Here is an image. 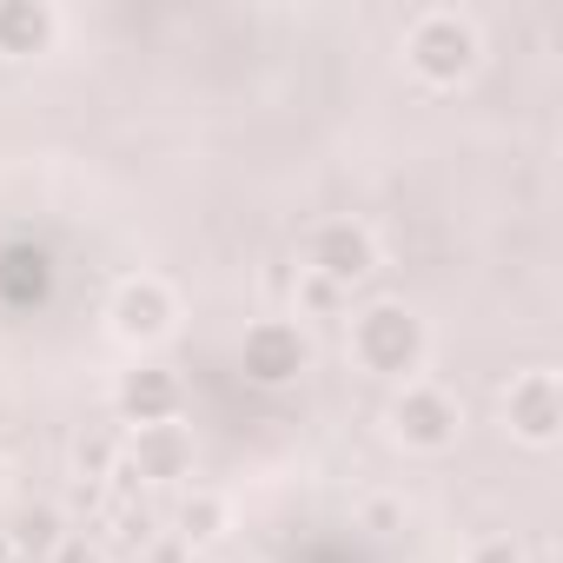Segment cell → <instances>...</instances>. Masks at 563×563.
<instances>
[{
  "mask_svg": "<svg viewBox=\"0 0 563 563\" xmlns=\"http://www.w3.org/2000/svg\"><path fill=\"white\" fill-rule=\"evenodd\" d=\"M345 312H352V292H339V286H325V278L299 272V319H345Z\"/></svg>",
  "mask_w": 563,
  "mask_h": 563,
  "instance_id": "13",
  "label": "cell"
},
{
  "mask_svg": "<svg viewBox=\"0 0 563 563\" xmlns=\"http://www.w3.org/2000/svg\"><path fill=\"white\" fill-rule=\"evenodd\" d=\"M113 411H120V424H126V431L179 424V418H186V378H179L173 365L146 358V365L120 372V385H113Z\"/></svg>",
  "mask_w": 563,
  "mask_h": 563,
  "instance_id": "8",
  "label": "cell"
},
{
  "mask_svg": "<svg viewBox=\"0 0 563 563\" xmlns=\"http://www.w3.org/2000/svg\"><path fill=\"white\" fill-rule=\"evenodd\" d=\"M299 272H312V278H325V286L352 292V286H365V278L378 272V232L365 219H352V212L312 219L306 239H299Z\"/></svg>",
  "mask_w": 563,
  "mask_h": 563,
  "instance_id": "4",
  "label": "cell"
},
{
  "mask_svg": "<svg viewBox=\"0 0 563 563\" xmlns=\"http://www.w3.org/2000/svg\"><path fill=\"white\" fill-rule=\"evenodd\" d=\"M107 325H113L120 345L153 352V345H166L179 332V292L166 286L159 272H133V278H120L113 299H107Z\"/></svg>",
  "mask_w": 563,
  "mask_h": 563,
  "instance_id": "5",
  "label": "cell"
},
{
  "mask_svg": "<svg viewBox=\"0 0 563 563\" xmlns=\"http://www.w3.org/2000/svg\"><path fill=\"white\" fill-rule=\"evenodd\" d=\"M239 372L258 391H286L312 372V339L299 319H252L239 339Z\"/></svg>",
  "mask_w": 563,
  "mask_h": 563,
  "instance_id": "6",
  "label": "cell"
},
{
  "mask_svg": "<svg viewBox=\"0 0 563 563\" xmlns=\"http://www.w3.org/2000/svg\"><path fill=\"white\" fill-rule=\"evenodd\" d=\"M464 563H530V556H523V543H517V537H504V530H497V537H477V543L464 550Z\"/></svg>",
  "mask_w": 563,
  "mask_h": 563,
  "instance_id": "15",
  "label": "cell"
},
{
  "mask_svg": "<svg viewBox=\"0 0 563 563\" xmlns=\"http://www.w3.org/2000/svg\"><path fill=\"white\" fill-rule=\"evenodd\" d=\"M398 54H405V74L418 80V87H464L471 74H477V60H484V34H477V21L471 14H457V8H424V14H411V27L398 34Z\"/></svg>",
  "mask_w": 563,
  "mask_h": 563,
  "instance_id": "2",
  "label": "cell"
},
{
  "mask_svg": "<svg viewBox=\"0 0 563 563\" xmlns=\"http://www.w3.org/2000/svg\"><path fill=\"white\" fill-rule=\"evenodd\" d=\"M225 530H232V504H225L219 490H206V484L179 490V504H173V537H179L186 550H206V543H219Z\"/></svg>",
  "mask_w": 563,
  "mask_h": 563,
  "instance_id": "11",
  "label": "cell"
},
{
  "mask_svg": "<svg viewBox=\"0 0 563 563\" xmlns=\"http://www.w3.org/2000/svg\"><path fill=\"white\" fill-rule=\"evenodd\" d=\"M345 352L358 372L385 378L391 391L424 378V358H431V325L405 306V299H378V306H358L345 312Z\"/></svg>",
  "mask_w": 563,
  "mask_h": 563,
  "instance_id": "1",
  "label": "cell"
},
{
  "mask_svg": "<svg viewBox=\"0 0 563 563\" xmlns=\"http://www.w3.org/2000/svg\"><path fill=\"white\" fill-rule=\"evenodd\" d=\"M0 497H8V464H0Z\"/></svg>",
  "mask_w": 563,
  "mask_h": 563,
  "instance_id": "18",
  "label": "cell"
},
{
  "mask_svg": "<svg viewBox=\"0 0 563 563\" xmlns=\"http://www.w3.org/2000/svg\"><path fill=\"white\" fill-rule=\"evenodd\" d=\"M60 41V8L47 0H0V60H41Z\"/></svg>",
  "mask_w": 563,
  "mask_h": 563,
  "instance_id": "10",
  "label": "cell"
},
{
  "mask_svg": "<svg viewBox=\"0 0 563 563\" xmlns=\"http://www.w3.org/2000/svg\"><path fill=\"white\" fill-rule=\"evenodd\" d=\"M74 464H80V477H113L120 471V438H80Z\"/></svg>",
  "mask_w": 563,
  "mask_h": 563,
  "instance_id": "14",
  "label": "cell"
},
{
  "mask_svg": "<svg viewBox=\"0 0 563 563\" xmlns=\"http://www.w3.org/2000/svg\"><path fill=\"white\" fill-rule=\"evenodd\" d=\"M385 431H391V444L411 451V457H444V451H457V438H464V405H457L444 385L411 378V385L391 391Z\"/></svg>",
  "mask_w": 563,
  "mask_h": 563,
  "instance_id": "3",
  "label": "cell"
},
{
  "mask_svg": "<svg viewBox=\"0 0 563 563\" xmlns=\"http://www.w3.org/2000/svg\"><path fill=\"white\" fill-rule=\"evenodd\" d=\"M497 411H504V431H510L517 444L550 451V444L563 438V378H556L550 365H530V372H517V378L504 385Z\"/></svg>",
  "mask_w": 563,
  "mask_h": 563,
  "instance_id": "7",
  "label": "cell"
},
{
  "mask_svg": "<svg viewBox=\"0 0 563 563\" xmlns=\"http://www.w3.org/2000/svg\"><path fill=\"white\" fill-rule=\"evenodd\" d=\"M60 537H67V517H60L54 504H27V510H14L8 543H14L21 556H54V550H60Z\"/></svg>",
  "mask_w": 563,
  "mask_h": 563,
  "instance_id": "12",
  "label": "cell"
},
{
  "mask_svg": "<svg viewBox=\"0 0 563 563\" xmlns=\"http://www.w3.org/2000/svg\"><path fill=\"white\" fill-rule=\"evenodd\" d=\"M186 477H192V431H186V418L120 438V484H186Z\"/></svg>",
  "mask_w": 563,
  "mask_h": 563,
  "instance_id": "9",
  "label": "cell"
},
{
  "mask_svg": "<svg viewBox=\"0 0 563 563\" xmlns=\"http://www.w3.org/2000/svg\"><path fill=\"white\" fill-rule=\"evenodd\" d=\"M358 517H365V530H378V537H391V530L405 523V504H391V497H372V504H365Z\"/></svg>",
  "mask_w": 563,
  "mask_h": 563,
  "instance_id": "16",
  "label": "cell"
},
{
  "mask_svg": "<svg viewBox=\"0 0 563 563\" xmlns=\"http://www.w3.org/2000/svg\"><path fill=\"white\" fill-rule=\"evenodd\" d=\"M47 563H107V556H100V543H87L80 530H67V537H60V550H54Z\"/></svg>",
  "mask_w": 563,
  "mask_h": 563,
  "instance_id": "17",
  "label": "cell"
}]
</instances>
